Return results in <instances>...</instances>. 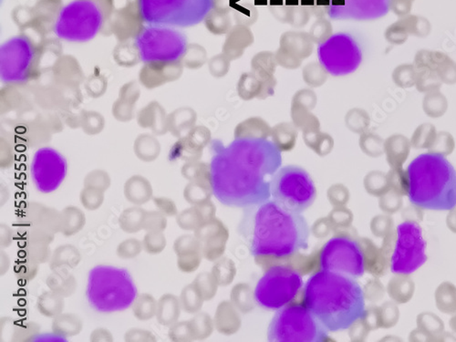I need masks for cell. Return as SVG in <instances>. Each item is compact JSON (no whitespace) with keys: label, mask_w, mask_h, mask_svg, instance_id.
<instances>
[{"label":"cell","mask_w":456,"mask_h":342,"mask_svg":"<svg viewBox=\"0 0 456 342\" xmlns=\"http://www.w3.org/2000/svg\"><path fill=\"white\" fill-rule=\"evenodd\" d=\"M235 149L219 156L209 166L213 195L220 203L245 208L270 200V177L280 165V150L276 145L262 148L267 139H248V147Z\"/></svg>","instance_id":"1"},{"label":"cell","mask_w":456,"mask_h":342,"mask_svg":"<svg viewBox=\"0 0 456 342\" xmlns=\"http://www.w3.org/2000/svg\"><path fill=\"white\" fill-rule=\"evenodd\" d=\"M238 233L253 256L286 257L309 249L306 218L272 200L245 207Z\"/></svg>","instance_id":"2"},{"label":"cell","mask_w":456,"mask_h":342,"mask_svg":"<svg viewBox=\"0 0 456 342\" xmlns=\"http://www.w3.org/2000/svg\"><path fill=\"white\" fill-rule=\"evenodd\" d=\"M304 303L327 330L345 331L364 317L365 298L356 279L320 270L304 286Z\"/></svg>","instance_id":"3"},{"label":"cell","mask_w":456,"mask_h":342,"mask_svg":"<svg viewBox=\"0 0 456 342\" xmlns=\"http://www.w3.org/2000/svg\"><path fill=\"white\" fill-rule=\"evenodd\" d=\"M408 197L415 207L449 211L456 207V171L444 155L426 152L407 168Z\"/></svg>","instance_id":"4"},{"label":"cell","mask_w":456,"mask_h":342,"mask_svg":"<svg viewBox=\"0 0 456 342\" xmlns=\"http://www.w3.org/2000/svg\"><path fill=\"white\" fill-rule=\"evenodd\" d=\"M86 296L95 311L112 314L132 307L137 298V289L127 270L97 266L89 274Z\"/></svg>","instance_id":"5"},{"label":"cell","mask_w":456,"mask_h":342,"mask_svg":"<svg viewBox=\"0 0 456 342\" xmlns=\"http://www.w3.org/2000/svg\"><path fill=\"white\" fill-rule=\"evenodd\" d=\"M328 338L329 331L306 306H287L277 309L268 326L270 341L323 342Z\"/></svg>","instance_id":"6"},{"label":"cell","mask_w":456,"mask_h":342,"mask_svg":"<svg viewBox=\"0 0 456 342\" xmlns=\"http://www.w3.org/2000/svg\"><path fill=\"white\" fill-rule=\"evenodd\" d=\"M103 22L102 9L95 0H73L60 9L53 32L60 40L83 43L99 34Z\"/></svg>","instance_id":"7"},{"label":"cell","mask_w":456,"mask_h":342,"mask_svg":"<svg viewBox=\"0 0 456 342\" xmlns=\"http://www.w3.org/2000/svg\"><path fill=\"white\" fill-rule=\"evenodd\" d=\"M134 46L142 63L151 65L178 63L189 48L182 34L159 25L144 26L135 36Z\"/></svg>","instance_id":"8"},{"label":"cell","mask_w":456,"mask_h":342,"mask_svg":"<svg viewBox=\"0 0 456 342\" xmlns=\"http://www.w3.org/2000/svg\"><path fill=\"white\" fill-rule=\"evenodd\" d=\"M38 51L26 34L13 36L0 47V79L6 86H18L33 78Z\"/></svg>","instance_id":"9"},{"label":"cell","mask_w":456,"mask_h":342,"mask_svg":"<svg viewBox=\"0 0 456 342\" xmlns=\"http://www.w3.org/2000/svg\"><path fill=\"white\" fill-rule=\"evenodd\" d=\"M272 200L285 209L302 214L308 209L317 197L314 182L302 169L285 167L271 181Z\"/></svg>","instance_id":"10"},{"label":"cell","mask_w":456,"mask_h":342,"mask_svg":"<svg viewBox=\"0 0 456 342\" xmlns=\"http://www.w3.org/2000/svg\"><path fill=\"white\" fill-rule=\"evenodd\" d=\"M303 286L302 275L286 266L268 269L255 286V301L260 307L277 311L295 299Z\"/></svg>","instance_id":"11"},{"label":"cell","mask_w":456,"mask_h":342,"mask_svg":"<svg viewBox=\"0 0 456 342\" xmlns=\"http://www.w3.org/2000/svg\"><path fill=\"white\" fill-rule=\"evenodd\" d=\"M137 5L147 25L186 26L209 14L203 9L206 0H137Z\"/></svg>","instance_id":"12"},{"label":"cell","mask_w":456,"mask_h":342,"mask_svg":"<svg viewBox=\"0 0 456 342\" xmlns=\"http://www.w3.org/2000/svg\"><path fill=\"white\" fill-rule=\"evenodd\" d=\"M320 269L359 279L365 272L364 254L360 244L351 237H334L322 247Z\"/></svg>","instance_id":"13"},{"label":"cell","mask_w":456,"mask_h":342,"mask_svg":"<svg viewBox=\"0 0 456 342\" xmlns=\"http://www.w3.org/2000/svg\"><path fill=\"white\" fill-rule=\"evenodd\" d=\"M426 243L419 224L408 221L397 227V241L393 257L391 271L396 274L415 272L426 262Z\"/></svg>","instance_id":"14"},{"label":"cell","mask_w":456,"mask_h":342,"mask_svg":"<svg viewBox=\"0 0 456 342\" xmlns=\"http://www.w3.org/2000/svg\"><path fill=\"white\" fill-rule=\"evenodd\" d=\"M68 174L67 160L58 150L41 147L36 151L31 165V175L36 189L51 194L63 185Z\"/></svg>","instance_id":"15"},{"label":"cell","mask_w":456,"mask_h":342,"mask_svg":"<svg viewBox=\"0 0 456 342\" xmlns=\"http://www.w3.org/2000/svg\"><path fill=\"white\" fill-rule=\"evenodd\" d=\"M255 41L254 34L247 26L237 25L226 34L223 52L229 60L235 61L243 56L245 50Z\"/></svg>","instance_id":"16"},{"label":"cell","mask_w":456,"mask_h":342,"mask_svg":"<svg viewBox=\"0 0 456 342\" xmlns=\"http://www.w3.org/2000/svg\"><path fill=\"white\" fill-rule=\"evenodd\" d=\"M314 44L307 32L287 31L280 38V48L302 61L313 53Z\"/></svg>","instance_id":"17"},{"label":"cell","mask_w":456,"mask_h":342,"mask_svg":"<svg viewBox=\"0 0 456 342\" xmlns=\"http://www.w3.org/2000/svg\"><path fill=\"white\" fill-rule=\"evenodd\" d=\"M150 182L142 177H132L124 185V197L131 204L138 205L148 203L154 197Z\"/></svg>","instance_id":"18"},{"label":"cell","mask_w":456,"mask_h":342,"mask_svg":"<svg viewBox=\"0 0 456 342\" xmlns=\"http://www.w3.org/2000/svg\"><path fill=\"white\" fill-rule=\"evenodd\" d=\"M46 284L51 291L64 299L73 296L78 288L75 276L69 269L53 270V273L48 276Z\"/></svg>","instance_id":"19"},{"label":"cell","mask_w":456,"mask_h":342,"mask_svg":"<svg viewBox=\"0 0 456 342\" xmlns=\"http://www.w3.org/2000/svg\"><path fill=\"white\" fill-rule=\"evenodd\" d=\"M82 254L75 246L66 244L57 247L51 255L50 268L51 270L71 269L79 266Z\"/></svg>","instance_id":"20"},{"label":"cell","mask_w":456,"mask_h":342,"mask_svg":"<svg viewBox=\"0 0 456 342\" xmlns=\"http://www.w3.org/2000/svg\"><path fill=\"white\" fill-rule=\"evenodd\" d=\"M270 127L260 117H250L235 127V139H267Z\"/></svg>","instance_id":"21"},{"label":"cell","mask_w":456,"mask_h":342,"mask_svg":"<svg viewBox=\"0 0 456 342\" xmlns=\"http://www.w3.org/2000/svg\"><path fill=\"white\" fill-rule=\"evenodd\" d=\"M86 224V216L80 208L69 205L61 211L60 233L64 237L75 236Z\"/></svg>","instance_id":"22"},{"label":"cell","mask_w":456,"mask_h":342,"mask_svg":"<svg viewBox=\"0 0 456 342\" xmlns=\"http://www.w3.org/2000/svg\"><path fill=\"white\" fill-rule=\"evenodd\" d=\"M83 328L82 318L73 314H61L55 317L51 323V330L60 337H74Z\"/></svg>","instance_id":"23"},{"label":"cell","mask_w":456,"mask_h":342,"mask_svg":"<svg viewBox=\"0 0 456 342\" xmlns=\"http://www.w3.org/2000/svg\"><path fill=\"white\" fill-rule=\"evenodd\" d=\"M180 314V303L176 296L164 294L157 301V317L158 323L170 326L176 321Z\"/></svg>","instance_id":"24"},{"label":"cell","mask_w":456,"mask_h":342,"mask_svg":"<svg viewBox=\"0 0 456 342\" xmlns=\"http://www.w3.org/2000/svg\"><path fill=\"white\" fill-rule=\"evenodd\" d=\"M38 311L46 318H54L63 314L65 301L64 298L53 291H45L38 296L37 301Z\"/></svg>","instance_id":"25"},{"label":"cell","mask_w":456,"mask_h":342,"mask_svg":"<svg viewBox=\"0 0 456 342\" xmlns=\"http://www.w3.org/2000/svg\"><path fill=\"white\" fill-rule=\"evenodd\" d=\"M147 212L142 208L132 207L126 208L119 217V226L125 233L134 234L144 230L145 214Z\"/></svg>","instance_id":"26"},{"label":"cell","mask_w":456,"mask_h":342,"mask_svg":"<svg viewBox=\"0 0 456 342\" xmlns=\"http://www.w3.org/2000/svg\"><path fill=\"white\" fill-rule=\"evenodd\" d=\"M18 236L23 245L25 244H41L51 245L54 241L55 234L38 224L19 226Z\"/></svg>","instance_id":"27"},{"label":"cell","mask_w":456,"mask_h":342,"mask_svg":"<svg viewBox=\"0 0 456 342\" xmlns=\"http://www.w3.org/2000/svg\"><path fill=\"white\" fill-rule=\"evenodd\" d=\"M132 314L140 321H148L157 316V301L148 293H142L132 306Z\"/></svg>","instance_id":"28"},{"label":"cell","mask_w":456,"mask_h":342,"mask_svg":"<svg viewBox=\"0 0 456 342\" xmlns=\"http://www.w3.org/2000/svg\"><path fill=\"white\" fill-rule=\"evenodd\" d=\"M277 66L276 56L270 51L258 52L251 60L252 71L258 77L273 76Z\"/></svg>","instance_id":"29"},{"label":"cell","mask_w":456,"mask_h":342,"mask_svg":"<svg viewBox=\"0 0 456 342\" xmlns=\"http://www.w3.org/2000/svg\"><path fill=\"white\" fill-rule=\"evenodd\" d=\"M261 90V81L258 75L251 73H245L239 78L237 91L241 100L248 102L255 99L260 95Z\"/></svg>","instance_id":"30"},{"label":"cell","mask_w":456,"mask_h":342,"mask_svg":"<svg viewBox=\"0 0 456 342\" xmlns=\"http://www.w3.org/2000/svg\"><path fill=\"white\" fill-rule=\"evenodd\" d=\"M290 116L293 125L302 128L305 133L318 132L319 120L310 110L291 105Z\"/></svg>","instance_id":"31"},{"label":"cell","mask_w":456,"mask_h":342,"mask_svg":"<svg viewBox=\"0 0 456 342\" xmlns=\"http://www.w3.org/2000/svg\"><path fill=\"white\" fill-rule=\"evenodd\" d=\"M205 21L206 28L213 35H226L232 28L228 12L221 11V9H213L209 13Z\"/></svg>","instance_id":"32"},{"label":"cell","mask_w":456,"mask_h":342,"mask_svg":"<svg viewBox=\"0 0 456 342\" xmlns=\"http://www.w3.org/2000/svg\"><path fill=\"white\" fill-rule=\"evenodd\" d=\"M273 142L280 152L290 148L297 138L295 125L290 123H279L273 128Z\"/></svg>","instance_id":"33"},{"label":"cell","mask_w":456,"mask_h":342,"mask_svg":"<svg viewBox=\"0 0 456 342\" xmlns=\"http://www.w3.org/2000/svg\"><path fill=\"white\" fill-rule=\"evenodd\" d=\"M302 78L304 83L310 88H319L329 79V73L323 65L319 63H310L303 68Z\"/></svg>","instance_id":"34"},{"label":"cell","mask_w":456,"mask_h":342,"mask_svg":"<svg viewBox=\"0 0 456 342\" xmlns=\"http://www.w3.org/2000/svg\"><path fill=\"white\" fill-rule=\"evenodd\" d=\"M46 205L38 202H28L18 211L19 226H31L40 224Z\"/></svg>","instance_id":"35"},{"label":"cell","mask_w":456,"mask_h":342,"mask_svg":"<svg viewBox=\"0 0 456 342\" xmlns=\"http://www.w3.org/2000/svg\"><path fill=\"white\" fill-rule=\"evenodd\" d=\"M22 253L25 257L33 260L40 265L50 262L53 255L50 245H41V244H25L22 247Z\"/></svg>","instance_id":"36"},{"label":"cell","mask_w":456,"mask_h":342,"mask_svg":"<svg viewBox=\"0 0 456 342\" xmlns=\"http://www.w3.org/2000/svg\"><path fill=\"white\" fill-rule=\"evenodd\" d=\"M40 269V264L36 263L33 260L23 257L18 260L14 266V273L19 280L24 282L31 281L37 276Z\"/></svg>","instance_id":"37"},{"label":"cell","mask_w":456,"mask_h":342,"mask_svg":"<svg viewBox=\"0 0 456 342\" xmlns=\"http://www.w3.org/2000/svg\"><path fill=\"white\" fill-rule=\"evenodd\" d=\"M105 198V192L95 188L84 187L80 194V204L89 211L99 209L103 204Z\"/></svg>","instance_id":"38"},{"label":"cell","mask_w":456,"mask_h":342,"mask_svg":"<svg viewBox=\"0 0 456 342\" xmlns=\"http://www.w3.org/2000/svg\"><path fill=\"white\" fill-rule=\"evenodd\" d=\"M309 34L315 44L325 43L333 35L332 23L325 19H319L312 25Z\"/></svg>","instance_id":"39"},{"label":"cell","mask_w":456,"mask_h":342,"mask_svg":"<svg viewBox=\"0 0 456 342\" xmlns=\"http://www.w3.org/2000/svg\"><path fill=\"white\" fill-rule=\"evenodd\" d=\"M142 242L145 252L157 255L166 249V237L164 232H147Z\"/></svg>","instance_id":"40"},{"label":"cell","mask_w":456,"mask_h":342,"mask_svg":"<svg viewBox=\"0 0 456 342\" xmlns=\"http://www.w3.org/2000/svg\"><path fill=\"white\" fill-rule=\"evenodd\" d=\"M38 226L44 227L45 229L54 234L60 233L61 211L57 210L56 208L47 207Z\"/></svg>","instance_id":"41"},{"label":"cell","mask_w":456,"mask_h":342,"mask_svg":"<svg viewBox=\"0 0 456 342\" xmlns=\"http://www.w3.org/2000/svg\"><path fill=\"white\" fill-rule=\"evenodd\" d=\"M317 103H318V97H317L314 90L302 89L294 94L292 100H291V105L300 107V108L312 112L315 109Z\"/></svg>","instance_id":"42"},{"label":"cell","mask_w":456,"mask_h":342,"mask_svg":"<svg viewBox=\"0 0 456 342\" xmlns=\"http://www.w3.org/2000/svg\"><path fill=\"white\" fill-rule=\"evenodd\" d=\"M144 247L142 241L137 239H129L120 243L116 254L122 259H132L140 255Z\"/></svg>","instance_id":"43"},{"label":"cell","mask_w":456,"mask_h":342,"mask_svg":"<svg viewBox=\"0 0 456 342\" xmlns=\"http://www.w3.org/2000/svg\"><path fill=\"white\" fill-rule=\"evenodd\" d=\"M167 219L159 211L147 212L144 230L147 232H164L166 229Z\"/></svg>","instance_id":"44"},{"label":"cell","mask_w":456,"mask_h":342,"mask_svg":"<svg viewBox=\"0 0 456 342\" xmlns=\"http://www.w3.org/2000/svg\"><path fill=\"white\" fill-rule=\"evenodd\" d=\"M346 125L349 128L358 132L365 128L368 123V116L364 110L355 108L349 110L345 115Z\"/></svg>","instance_id":"45"},{"label":"cell","mask_w":456,"mask_h":342,"mask_svg":"<svg viewBox=\"0 0 456 342\" xmlns=\"http://www.w3.org/2000/svg\"><path fill=\"white\" fill-rule=\"evenodd\" d=\"M111 185V179L105 172L95 171L87 175L84 180V187L95 188L97 190L105 192Z\"/></svg>","instance_id":"46"},{"label":"cell","mask_w":456,"mask_h":342,"mask_svg":"<svg viewBox=\"0 0 456 342\" xmlns=\"http://www.w3.org/2000/svg\"><path fill=\"white\" fill-rule=\"evenodd\" d=\"M210 73L216 78H224L229 73L231 61L224 53L216 55L209 61Z\"/></svg>","instance_id":"47"},{"label":"cell","mask_w":456,"mask_h":342,"mask_svg":"<svg viewBox=\"0 0 456 342\" xmlns=\"http://www.w3.org/2000/svg\"><path fill=\"white\" fill-rule=\"evenodd\" d=\"M310 12L305 6H290V24L296 28L304 27L309 22Z\"/></svg>","instance_id":"48"},{"label":"cell","mask_w":456,"mask_h":342,"mask_svg":"<svg viewBox=\"0 0 456 342\" xmlns=\"http://www.w3.org/2000/svg\"><path fill=\"white\" fill-rule=\"evenodd\" d=\"M183 60L189 61L190 67L198 68L206 61V52L200 46H189Z\"/></svg>","instance_id":"49"},{"label":"cell","mask_w":456,"mask_h":342,"mask_svg":"<svg viewBox=\"0 0 456 342\" xmlns=\"http://www.w3.org/2000/svg\"><path fill=\"white\" fill-rule=\"evenodd\" d=\"M137 152L141 159L153 160L158 155L159 147L153 140H140L137 142Z\"/></svg>","instance_id":"50"},{"label":"cell","mask_w":456,"mask_h":342,"mask_svg":"<svg viewBox=\"0 0 456 342\" xmlns=\"http://www.w3.org/2000/svg\"><path fill=\"white\" fill-rule=\"evenodd\" d=\"M275 56H276L277 65L287 68V70H296V68L302 66V60L293 56L292 54L284 51L283 48H277V51L275 52Z\"/></svg>","instance_id":"51"},{"label":"cell","mask_w":456,"mask_h":342,"mask_svg":"<svg viewBox=\"0 0 456 342\" xmlns=\"http://www.w3.org/2000/svg\"><path fill=\"white\" fill-rule=\"evenodd\" d=\"M124 341L126 342H155L157 340L153 332L150 331L132 328L125 332Z\"/></svg>","instance_id":"52"},{"label":"cell","mask_w":456,"mask_h":342,"mask_svg":"<svg viewBox=\"0 0 456 342\" xmlns=\"http://www.w3.org/2000/svg\"><path fill=\"white\" fill-rule=\"evenodd\" d=\"M261 81V90L258 100H266L267 98L274 95L277 81L275 75L273 76L258 77Z\"/></svg>","instance_id":"53"},{"label":"cell","mask_w":456,"mask_h":342,"mask_svg":"<svg viewBox=\"0 0 456 342\" xmlns=\"http://www.w3.org/2000/svg\"><path fill=\"white\" fill-rule=\"evenodd\" d=\"M153 201L155 207L157 208V210L161 212V213L164 214V216L173 217L174 214H176L177 211L176 204H174V201L169 200V198L155 197H153Z\"/></svg>","instance_id":"54"},{"label":"cell","mask_w":456,"mask_h":342,"mask_svg":"<svg viewBox=\"0 0 456 342\" xmlns=\"http://www.w3.org/2000/svg\"><path fill=\"white\" fill-rule=\"evenodd\" d=\"M258 13L257 11L252 6H247V8L242 9L240 11L235 12V21L238 25L249 26L253 24L257 21Z\"/></svg>","instance_id":"55"},{"label":"cell","mask_w":456,"mask_h":342,"mask_svg":"<svg viewBox=\"0 0 456 342\" xmlns=\"http://www.w3.org/2000/svg\"><path fill=\"white\" fill-rule=\"evenodd\" d=\"M189 328L184 323L173 325L170 328L169 332H168V336L173 341H184L189 336Z\"/></svg>","instance_id":"56"},{"label":"cell","mask_w":456,"mask_h":342,"mask_svg":"<svg viewBox=\"0 0 456 342\" xmlns=\"http://www.w3.org/2000/svg\"><path fill=\"white\" fill-rule=\"evenodd\" d=\"M14 241V232L12 228L6 224H0V247L2 249L11 247Z\"/></svg>","instance_id":"57"},{"label":"cell","mask_w":456,"mask_h":342,"mask_svg":"<svg viewBox=\"0 0 456 342\" xmlns=\"http://www.w3.org/2000/svg\"><path fill=\"white\" fill-rule=\"evenodd\" d=\"M90 341L92 342H112L115 341L112 332L105 328H97L90 333Z\"/></svg>","instance_id":"58"},{"label":"cell","mask_w":456,"mask_h":342,"mask_svg":"<svg viewBox=\"0 0 456 342\" xmlns=\"http://www.w3.org/2000/svg\"><path fill=\"white\" fill-rule=\"evenodd\" d=\"M193 143L197 145H206L210 141L209 132L206 128H198L193 135Z\"/></svg>","instance_id":"59"},{"label":"cell","mask_w":456,"mask_h":342,"mask_svg":"<svg viewBox=\"0 0 456 342\" xmlns=\"http://www.w3.org/2000/svg\"><path fill=\"white\" fill-rule=\"evenodd\" d=\"M11 257L2 250L0 252V276H4L8 273L11 268Z\"/></svg>","instance_id":"60"},{"label":"cell","mask_w":456,"mask_h":342,"mask_svg":"<svg viewBox=\"0 0 456 342\" xmlns=\"http://www.w3.org/2000/svg\"><path fill=\"white\" fill-rule=\"evenodd\" d=\"M9 198V192L8 189H6L5 187H3L1 185V195H0V204H1V207L4 205L6 202H8Z\"/></svg>","instance_id":"61"}]
</instances>
